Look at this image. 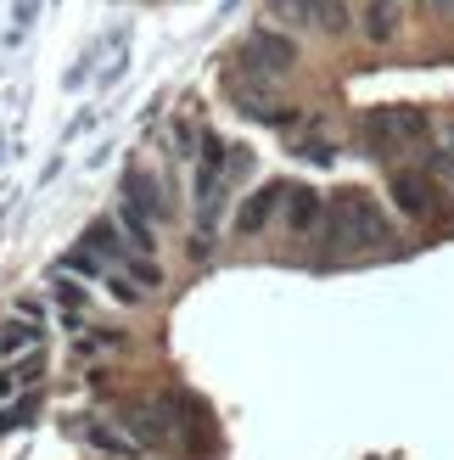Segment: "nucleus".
Returning a JSON list of instances; mask_svg holds the SVG:
<instances>
[{"label": "nucleus", "instance_id": "obj_1", "mask_svg": "<svg viewBox=\"0 0 454 460\" xmlns=\"http://www.w3.org/2000/svg\"><path fill=\"white\" fill-rule=\"evenodd\" d=\"M326 236L336 247H388L393 219L381 214V202L371 191H336L326 202Z\"/></svg>", "mask_w": 454, "mask_h": 460}, {"label": "nucleus", "instance_id": "obj_2", "mask_svg": "<svg viewBox=\"0 0 454 460\" xmlns=\"http://www.w3.org/2000/svg\"><path fill=\"white\" fill-rule=\"evenodd\" d=\"M426 135H432V112L415 107V102H398V107H371L365 112V146L376 157H398L421 146Z\"/></svg>", "mask_w": 454, "mask_h": 460}, {"label": "nucleus", "instance_id": "obj_3", "mask_svg": "<svg viewBox=\"0 0 454 460\" xmlns=\"http://www.w3.org/2000/svg\"><path fill=\"white\" fill-rule=\"evenodd\" d=\"M241 62H247V79H281V74H292V62H298V45H292V34L253 29L241 45Z\"/></svg>", "mask_w": 454, "mask_h": 460}, {"label": "nucleus", "instance_id": "obj_4", "mask_svg": "<svg viewBox=\"0 0 454 460\" xmlns=\"http://www.w3.org/2000/svg\"><path fill=\"white\" fill-rule=\"evenodd\" d=\"M269 12L292 29H320V34L348 29V0H269Z\"/></svg>", "mask_w": 454, "mask_h": 460}, {"label": "nucleus", "instance_id": "obj_5", "mask_svg": "<svg viewBox=\"0 0 454 460\" xmlns=\"http://www.w3.org/2000/svg\"><path fill=\"white\" fill-rule=\"evenodd\" d=\"M129 438L135 444H174L179 438V421L163 399H135L129 404Z\"/></svg>", "mask_w": 454, "mask_h": 460}, {"label": "nucleus", "instance_id": "obj_6", "mask_svg": "<svg viewBox=\"0 0 454 460\" xmlns=\"http://www.w3.org/2000/svg\"><path fill=\"white\" fill-rule=\"evenodd\" d=\"M393 202H398L404 219H426V214L438 208V186H432L421 169H398V174H393Z\"/></svg>", "mask_w": 454, "mask_h": 460}, {"label": "nucleus", "instance_id": "obj_7", "mask_svg": "<svg viewBox=\"0 0 454 460\" xmlns=\"http://www.w3.org/2000/svg\"><path fill=\"white\" fill-rule=\"evenodd\" d=\"M74 438H79L84 449H96V455H112V460H135V449H141L129 432L107 427V421H96V416H74Z\"/></svg>", "mask_w": 454, "mask_h": 460}, {"label": "nucleus", "instance_id": "obj_8", "mask_svg": "<svg viewBox=\"0 0 454 460\" xmlns=\"http://www.w3.org/2000/svg\"><path fill=\"white\" fill-rule=\"evenodd\" d=\"M124 197H129L135 214H146V219H157V225L169 219V197H163V186H157L152 174H141V169L124 174Z\"/></svg>", "mask_w": 454, "mask_h": 460}, {"label": "nucleus", "instance_id": "obj_9", "mask_svg": "<svg viewBox=\"0 0 454 460\" xmlns=\"http://www.w3.org/2000/svg\"><path fill=\"white\" fill-rule=\"evenodd\" d=\"M281 214H286L292 230H314V225L326 219V197H320V191H309V186H286Z\"/></svg>", "mask_w": 454, "mask_h": 460}, {"label": "nucleus", "instance_id": "obj_10", "mask_svg": "<svg viewBox=\"0 0 454 460\" xmlns=\"http://www.w3.org/2000/svg\"><path fill=\"white\" fill-rule=\"evenodd\" d=\"M281 202H286V186H264L258 197H247V202H241V214H236V230H241V236H258V230L269 225V214L281 208Z\"/></svg>", "mask_w": 454, "mask_h": 460}, {"label": "nucleus", "instance_id": "obj_11", "mask_svg": "<svg viewBox=\"0 0 454 460\" xmlns=\"http://www.w3.org/2000/svg\"><path fill=\"white\" fill-rule=\"evenodd\" d=\"M365 34L371 40H393L398 34V6H393V0H371V6H365Z\"/></svg>", "mask_w": 454, "mask_h": 460}, {"label": "nucleus", "instance_id": "obj_12", "mask_svg": "<svg viewBox=\"0 0 454 460\" xmlns=\"http://www.w3.org/2000/svg\"><path fill=\"white\" fill-rule=\"evenodd\" d=\"M118 225L129 230V247H135V252H152V247H157V242H152V219H146V214H135L129 202L118 208Z\"/></svg>", "mask_w": 454, "mask_h": 460}, {"label": "nucleus", "instance_id": "obj_13", "mask_svg": "<svg viewBox=\"0 0 454 460\" xmlns=\"http://www.w3.org/2000/svg\"><path fill=\"white\" fill-rule=\"evenodd\" d=\"M22 382H39V354H29V359H22V365H6V371H0V399H6V394H17V387Z\"/></svg>", "mask_w": 454, "mask_h": 460}, {"label": "nucleus", "instance_id": "obj_14", "mask_svg": "<svg viewBox=\"0 0 454 460\" xmlns=\"http://www.w3.org/2000/svg\"><path fill=\"white\" fill-rule=\"evenodd\" d=\"M0 349H6V354H17V349H39V326H34V320H29V326H6V337H0Z\"/></svg>", "mask_w": 454, "mask_h": 460}, {"label": "nucleus", "instance_id": "obj_15", "mask_svg": "<svg viewBox=\"0 0 454 460\" xmlns=\"http://www.w3.org/2000/svg\"><path fill=\"white\" fill-rule=\"evenodd\" d=\"M101 349H124V332H90L74 342V354H101Z\"/></svg>", "mask_w": 454, "mask_h": 460}, {"label": "nucleus", "instance_id": "obj_16", "mask_svg": "<svg viewBox=\"0 0 454 460\" xmlns=\"http://www.w3.org/2000/svg\"><path fill=\"white\" fill-rule=\"evenodd\" d=\"M57 304H62V309H84V292H79L74 281H57Z\"/></svg>", "mask_w": 454, "mask_h": 460}, {"label": "nucleus", "instance_id": "obj_17", "mask_svg": "<svg viewBox=\"0 0 454 460\" xmlns=\"http://www.w3.org/2000/svg\"><path fill=\"white\" fill-rule=\"evenodd\" d=\"M432 164H438V169H443V174H454V129H449V135H443V146H438V152H432Z\"/></svg>", "mask_w": 454, "mask_h": 460}, {"label": "nucleus", "instance_id": "obj_18", "mask_svg": "<svg viewBox=\"0 0 454 460\" xmlns=\"http://www.w3.org/2000/svg\"><path fill=\"white\" fill-rule=\"evenodd\" d=\"M432 6H438V12H443V17H454V0H432Z\"/></svg>", "mask_w": 454, "mask_h": 460}]
</instances>
